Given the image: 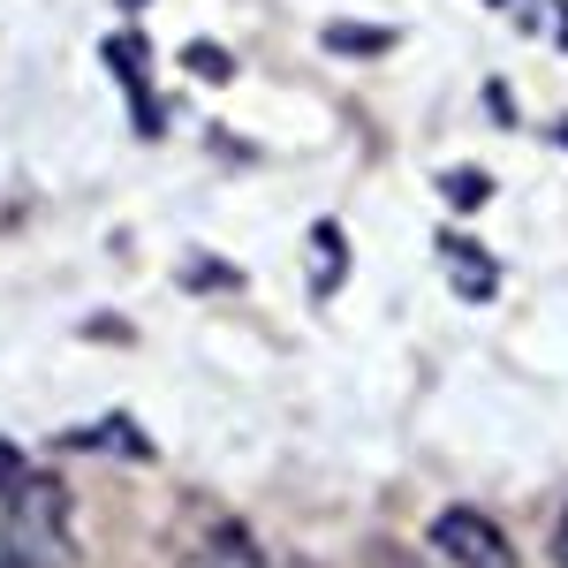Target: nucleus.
<instances>
[{"mask_svg":"<svg viewBox=\"0 0 568 568\" xmlns=\"http://www.w3.org/2000/svg\"><path fill=\"white\" fill-rule=\"evenodd\" d=\"M77 538H69V493L53 478H16L8 493V568H69Z\"/></svg>","mask_w":568,"mask_h":568,"instance_id":"obj_1","label":"nucleus"},{"mask_svg":"<svg viewBox=\"0 0 568 568\" xmlns=\"http://www.w3.org/2000/svg\"><path fill=\"white\" fill-rule=\"evenodd\" d=\"M433 554L447 568H524L516 561V538L478 516V508H439L433 516Z\"/></svg>","mask_w":568,"mask_h":568,"instance_id":"obj_2","label":"nucleus"},{"mask_svg":"<svg viewBox=\"0 0 568 568\" xmlns=\"http://www.w3.org/2000/svg\"><path fill=\"white\" fill-rule=\"evenodd\" d=\"M197 568H265V561H258V546H251V538H243L235 524H220V530H213V546H205V561H197Z\"/></svg>","mask_w":568,"mask_h":568,"instance_id":"obj_3","label":"nucleus"},{"mask_svg":"<svg viewBox=\"0 0 568 568\" xmlns=\"http://www.w3.org/2000/svg\"><path fill=\"white\" fill-rule=\"evenodd\" d=\"M326 39H334V45H349V53H372V45H387L394 31H356V23H334Z\"/></svg>","mask_w":568,"mask_h":568,"instance_id":"obj_4","label":"nucleus"},{"mask_svg":"<svg viewBox=\"0 0 568 568\" xmlns=\"http://www.w3.org/2000/svg\"><path fill=\"white\" fill-rule=\"evenodd\" d=\"M16 478H23V455H16V447H8V439H0V500H8V493H16Z\"/></svg>","mask_w":568,"mask_h":568,"instance_id":"obj_5","label":"nucleus"},{"mask_svg":"<svg viewBox=\"0 0 568 568\" xmlns=\"http://www.w3.org/2000/svg\"><path fill=\"white\" fill-rule=\"evenodd\" d=\"M554 561L568 568V516H561V530H554Z\"/></svg>","mask_w":568,"mask_h":568,"instance_id":"obj_6","label":"nucleus"},{"mask_svg":"<svg viewBox=\"0 0 568 568\" xmlns=\"http://www.w3.org/2000/svg\"><path fill=\"white\" fill-rule=\"evenodd\" d=\"M0 568H8V561H0Z\"/></svg>","mask_w":568,"mask_h":568,"instance_id":"obj_7","label":"nucleus"}]
</instances>
